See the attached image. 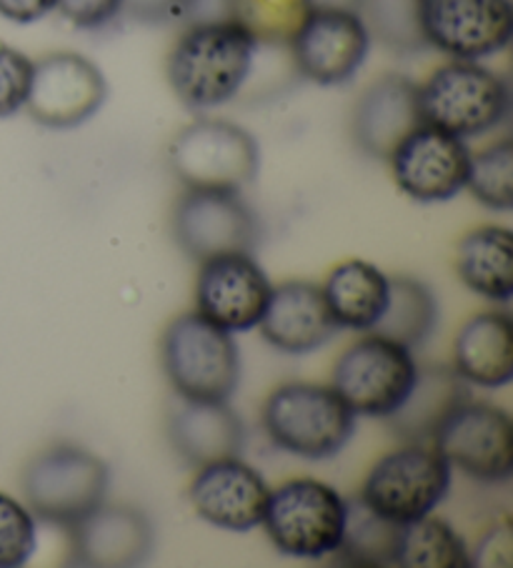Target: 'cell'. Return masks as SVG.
Returning a JSON list of instances; mask_svg holds the SVG:
<instances>
[{
	"label": "cell",
	"mask_w": 513,
	"mask_h": 568,
	"mask_svg": "<svg viewBox=\"0 0 513 568\" xmlns=\"http://www.w3.org/2000/svg\"><path fill=\"white\" fill-rule=\"evenodd\" d=\"M456 271L463 286L481 298L509 303L513 296V241L503 225H479L461 239Z\"/></svg>",
	"instance_id": "d4e9b609"
},
{
	"label": "cell",
	"mask_w": 513,
	"mask_h": 568,
	"mask_svg": "<svg viewBox=\"0 0 513 568\" xmlns=\"http://www.w3.org/2000/svg\"><path fill=\"white\" fill-rule=\"evenodd\" d=\"M371 31L353 8L315 6L291 38L295 71L319 85H343L361 71L371 51Z\"/></svg>",
	"instance_id": "7c38bea8"
},
{
	"label": "cell",
	"mask_w": 513,
	"mask_h": 568,
	"mask_svg": "<svg viewBox=\"0 0 513 568\" xmlns=\"http://www.w3.org/2000/svg\"><path fill=\"white\" fill-rule=\"evenodd\" d=\"M273 283L253 253H223L201 261L195 278V311L231 333L259 326Z\"/></svg>",
	"instance_id": "2e32d148"
},
{
	"label": "cell",
	"mask_w": 513,
	"mask_h": 568,
	"mask_svg": "<svg viewBox=\"0 0 513 568\" xmlns=\"http://www.w3.org/2000/svg\"><path fill=\"white\" fill-rule=\"evenodd\" d=\"M393 181L411 201L443 203L466 189L471 151L459 135L421 123L389 155Z\"/></svg>",
	"instance_id": "9a60e30c"
},
{
	"label": "cell",
	"mask_w": 513,
	"mask_h": 568,
	"mask_svg": "<svg viewBox=\"0 0 513 568\" xmlns=\"http://www.w3.org/2000/svg\"><path fill=\"white\" fill-rule=\"evenodd\" d=\"M451 488V466L436 448L406 444L381 456L361 488V501L393 524L433 514Z\"/></svg>",
	"instance_id": "9c48e42d"
},
{
	"label": "cell",
	"mask_w": 513,
	"mask_h": 568,
	"mask_svg": "<svg viewBox=\"0 0 513 568\" xmlns=\"http://www.w3.org/2000/svg\"><path fill=\"white\" fill-rule=\"evenodd\" d=\"M401 524L373 514L371 508L356 498L349 504L346 531L333 556L349 566H399Z\"/></svg>",
	"instance_id": "4316f807"
},
{
	"label": "cell",
	"mask_w": 513,
	"mask_h": 568,
	"mask_svg": "<svg viewBox=\"0 0 513 568\" xmlns=\"http://www.w3.org/2000/svg\"><path fill=\"white\" fill-rule=\"evenodd\" d=\"M466 191L491 211L506 213L513 205V145L501 139L471 155Z\"/></svg>",
	"instance_id": "f546056e"
},
{
	"label": "cell",
	"mask_w": 513,
	"mask_h": 568,
	"mask_svg": "<svg viewBox=\"0 0 513 568\" xmlns=\"http://www.w3.org/2000/svg\"><path fill=\"white\" fill-rule=\"evenodd\" d=\"M265 344L289 356H305L339 333L319 283L283 281L271 288L259 321Z\"/></svg>",
	"instance_id": "ac0fdd59"
},
{
	"label": "cell",
	"mask_w": 513,
	"mask_h": 568,
	"mask_svg": "<svg viewBox=\"0 0 513 568\" xmlns=\"http://www.w3.org/2000/svg\"><path fill=\"white\" fill-rule=\"evenodd\" d=\"M416 374L411 348L369 331L335 361L331 386L356 416L389 418L411 394Z\"/></svg>",
	"instance_id": "ba28073f"
},
{
	"label": "cell",
	"mask_w": 513,
	"mask_h": 568,
	"mask_svg": "<svg viewBox=\"0 0 513 568\" xmlns=\"http://www.w3.org/2000/svg\"><path fill=\"white\" fill-rule=\"evenodd\" d=\"M339 328L371 331L389 303V276L369 261L351 258L335 266L321 286Z\"/></svg>",
	"instance_id": "cb8c5ba5"
},
{
	"label": "cell",
	"mask_w": 513,
	"mask_h": 568,
	"mask_svg": "<svg viewBox=\"0 0 513 568\" xmlns=\"http://www.w3.org/2000/svg\"><path fill=\"white\" fill-rule=\"evenodd\" d=\"M399 566L403 568H471L473 558L461 536L439 516H423L401 531Z\"/></svg>",
	"instance_id": "83f0119b"
},
{
	"label": "cell",
	"mask_w": 513,
	"mask_h": 568,
	"mask_svg": "<svg viewBox=\"0 0 513 568\" xmlns=\"http://www.w3.org/2000/svg\"><path fill=\"white\" fill-rule=\"evenodd\" d=\"M205 0H123V13H128L138 23L165 26L199 21Z\"/></svg>",
	"instance_id": "836d02e7"
},
{
	"label": "cell",
	"mask_w": 513,
	"mask_h": 568,
	"mask_svg": "<svg viewBox=\"0 0 513 568\" xmlns=\"http://www.w3.org/2000/svg\"><path fill=\"white\" fill-rule=\"evenodd\" d=\"M261 236L259 215L241 191L185 189L173 209V239L199 263L223 253H255Z\"/></svg>",
	"instance_id": "30bf717a"
},
{
	"label": "cell",
	"mask_w": 513,
	"mask_h": 568,
	"mask_svg": "<svg viewBox=\"0 0 513 568\" xmlns=\"http://www.w3.org/2000/svg\"><path fill=\"white\" fill-rule=\"evenodd\" d=\"M349 501L315 478H291L269 491L263 521L275 551L291 558L333 556L346 531Z\"/></svg>",
	"instance_id": "5b68a950"
},
{
	"label": "cell",
	"mask_w": 513,
	"mask_h": 568,
	"mask_svg": "<svg viewBox=\"0 0 513 568\" xmlns=\"http://www.w3.org/2000/svg\"><path fill=\"white\" fill-rule=\"evenodd\" d=\"M56 11V0H0V16L13 23H38Z\"/></svg>",
	"instance_id": "d590c367"
},
{
	"label": "cell",
	"mask_w": 513,
	"mask_h": 568,
	"mask_svg": "<svg viewBox=\"0 0 513 568\" xmlns=\"http://www.w3.org/2000/svg\"><path fill=\"white\" fill-rule=\"evenodd\" d=\"M168 438L185 464L201 468L241 456L245 428L229 400H191L175 396L168 414Z\"/></svg>",
	"instance_id": "44dd1931"
},
{
	"label": "cell",
	"mask_w": 513,
	"mask_h": 568,
	"mask_svg": "<svg viewBox=\"0 0 513 568\" xmlns=\"http://www.w3.org/2000/svg\"><path fill=\"white\" fill-rule=\"evenodd\" d=\"M439 323V303L426 283L411 276L389 278V303L371 331L381 333L411 351L433 336Z\"/></svg>",
	"instance_id": "484cf974"
},
{
	"label": "cell",
	"mask_w": 513,
	"mask_h": 568,
	"mask_svg": "<svg viewBox=\"0 0 513 568\" xmlns=\"http://www.w3.org/2000/svg\"><path fill=\"white\" fill-rule=\"evenodd\" d=\"M105 98V75L91 58L58 51L33 63L26 111L46 129L66 131L91 121Z\"/></svg>",
	"instance_id": "5bb4252c"
},
{
	"label": "cell",
	"mask_w": 513,
	"mask_h": 568,
	"mask_svg": "<svg viewBox=\"0 0 513 568\" xmlns=\"http://www.w3.org/2000/svg\"><path fill=\"white\" fill-rule=\"evenodd\" d=\"M469 398V386L453 366H423L411 394L389 416L391 430L403 444H431L453 410Z\"/></svg>",
	"instance_id": "603a6c76"
},
{
	"label": "cell",
	"mask_w": 513,
	"mask_h": 568,
	"mask_svg": "<svg viewBox=\"0 0 513 568\" xmlns=\"http://www.w3.org/2000/svg\"><path fill=\"white\" fill-rule=\"evenodd\" d=\"M423 123L459 139H476L496 129L511 111L506 81L479 61H449L419 85Z\"/></svg>",
	"instance_id": "8992f818"
},
{
	"label": "cell",
	"mask_w": 513,
	"mask_h": 568,
	"mask_svg": "<svg viewBox=\"0 0 513 568\" xmlns=\"http://www.w3.org/2000/svg\"><path fill=\"white\" fill-rule=\"evenodd\" d=\"M371 38H379L393 51H421L426 41L421 36L416 0H359L356 6Z\"/></svg>",
	"instance_id": "4dcf8cb0"
},
{
	"label": "cell",
	"mask_w": 513,
	"mask_h": 568,
	"mask_svg": "<svg viewBox=\"0 0 513 568\" xmlns=\"http://www.w3.org/2000/svg\"><path fill=\"white\" fill-rule=\"evenodd\" d=\"M161 364L175 396L231 400L241 381V356L233 333L199 311L173 318L161 338Z\"/></svg>",
	"instance_id": "3957f363"
},
{
	"label": "cell",
	"mask_w": 513,
	"mask_h": 568,
	"mask_svg": "<svg viewBox=\"0 0 513 568\" xmlns=\"http://www.w3.org/2000/svg\"><path fill=\"white\" fill-rule=\"evenodd\" d=\"M421 123L419 83L389 73L371 83L353 108V141L371 159L389 161L396 145Z\"/></svg>",
	"instance_id": "d6986e66"
},
{
	"label": "cell",
	"mask_w": 513,
	"mask_h": 568,
	"mask_svg": "<svg viewBox=\"0 0 513 568\" xmlns=\"http://www.w3.org/2000/svg\"><path fill=\"white\" fill-rule=\"evenodd\" d=\"M36 546V516L18 498L0 491V568L26 566Z\"/></svg>",
	"instance_id": "1f68e13d"
},
{
	"label": "cell",
	"mask_w": 513,
	"mask_h": 568,
	"mask_svg": "<svg viewBox=\"0 0 513 568\" xmlns=\"http://www.w3.org/2000/svg\"><path fill=\"white\" fill-rule=\"evenodd\" d=\"M259 48V41L231 16L193 21L168 53V83L193 111L219 108L249 83Z\"/></svg>",
	"instance_id": "6da1fadb"
},
{
	"label": "cell",
	"mask_w": 513,
	"mask_h": 568,
	"mask_svg": "<svg viewBox=\"0 0 513 568\" xmlns=\"http://www.w3.org/2000/svg\"><path fill=\"white\" fill-rule=\"evenodd\" d=\"M269 491L271 488L263 476L241 462V456H233L201 466L193 476L189 496L193 511L205 524L223 531L245 534L261 526Z\"/></svg>",
	"instance_id": "e0dca14e"
},
{
	"label": "cell",
	"mask_w": 513,
	"mask_h": 568,
	"mask_svg": "<svg viewBox=\"0 0 513 568\" xmlns=\"http://www.w3.org/2000/svg\"><path fill=\"white\" fill-rule=\"evenodd\" d=\"M26 506L46 524L73 528L105 501L111 471L103 458L73 444H58L26 466Z\"/></svg>",
	"instance_id": "277c9868"
},
{
	"label": "cell",
	"mask_w": 513,
	"mask_h": 568,
	"mask_svg": "<svg viewBox=\"0 0 513 568\" xmlns=\"http://www.w3.org/2000/svg\"><path fill=\"white\" fill-rule=\"evenodd\" d=\"M153 554V526L133 506L105 501L71 528V564L141 566Z\"/></svg>",
	"instance_id": "ffe728a7"
},
{
	"label": "cell",
	"mask_w": 513,
	"mask_h": 568,
	"mask_svg": "<svg viewBox=\"0 0 513 568\" xmlns=\"http://www.w3.org/2000/svg\"><path fill=\"white\" fill-rule=\"evenodd\" d=\"M168 163L185 189L241 191L259 175L261 149L239 123L199 119L175 133Z\"/></svg>",
	"instance_id": "52a82bcc"
},
{
	"label": "cell",
	"mask_w": 513,
	"mask_h": 568,
	"mask_svg": "<svg viewBox=\"0 0 513 568\" xmlns=\"http://www.w3.org/2000/svg\"><path fill=\"white\" fill-rule=\"evenodd\" d=\"M56 11L76 28L95 31L123 13V0H56Z\"/></svg>",
	"instance_id": "e575fe53"
},
{
	"label": "cell",
	"mask_w": 513,
	"mask_h": 568,
	"mask_svg": "<svg viewBox=\"0 0 513 568\" xmlns=\"http://www.w3.org/2000/svg\"><path fill=\"white\" fill-rule=\"evenodd\" d=\"M416 8L423 41L451 61H483L511 43V0H416Z\"/></svg>",
	"instance_id": "4fadbf2b"
},
{
	"label": "cell",
	"mask_w": 513,
	"mask_h": 568,
	"mask_svg": "<svg viewBox=\"0 0 513 568\" xmlns=\"http://www.w3.org/2000/svg\"><path fill=\"white\" fill-rule=\"evenodd\" d=\"M33 61L13 45L0 43V119L23 111L31 91Z\"/></svg>",
	"instance_id": "d6a6232c"
},
{
	"label": "cell",
	"mask_w": 513,
	"mask_h": 568,
	"mask_svg": "<svg viewBox=\"0 0 513 568\" xmlns=\"http://www.w3.org/2000/svg\"><path fill=\"white\" fill-rule=\"evenodd\" d=\"M313 0H225V16L239 21L259 45H289Z\"/></svg>",
	"instance_id": "f1b7e54d"
},
{
	"label": "cell",
	"mask_w": 513,
	"mask_h": 568,
	"mask_svg": "<svg viewBox=\"0 0 513 568\" xmlns=\"http://www.w3.org/2000/svg\"><path fill=\"white\" fill-rule=\"evenodd\" d=\"M433 448L473 481L506 484L513 474V424L506 410L471 400L453 410L433 436Z\"/></svg>",
	"instance_id": "8fae6325"
},
{
	"label": "cell",
	"mask_w": 513,
	"mask_h": 568,
	"mask_svg": "<svg viewBox=\"0 0 513 568\" xmlns=\"http://www.w3.org/2000/svg\"><path fill=\"white\" fill-rule=\"evenodd\" d=\"M453 368L466 384L501 388L513 378V321L503 311L471 316L453 341Z\"/></svg>",
	"instance_id": "7402d4cb"
},
{
	"label": "cell",
	"mask_w": 513,
	"mask_h": 568,
	"mask_svg": "<svg viewBox=\"0 0 513 568\" xmlns=\"http://www.w3.org/2000/svg\"><path fill=\"white\" fill-rule=\"evenodd\" d=\"M263 428L285 454L325 462L349 446L356 434V414L333 386L291 381L265 398Z\"/></svg>",
	"instance_id": "7a4b0ae2"
}]
</instances>
